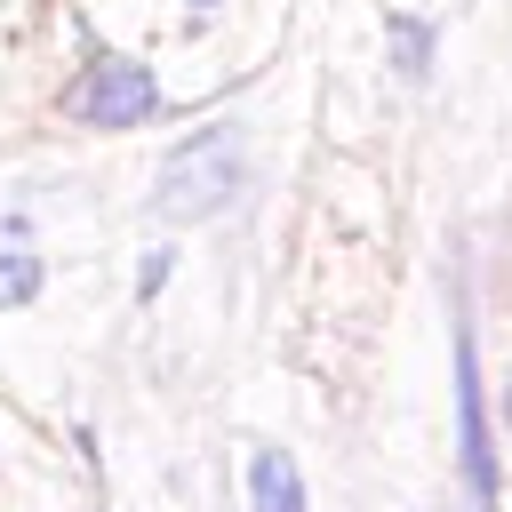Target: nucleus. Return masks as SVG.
I'll use <instances>...</instances> for the list:
<instances>
[{"label": "nucleus", "instance_id": "1", "mask_svg": "<svg viewBox=\"0 0 512 512\" xmlns=\"http://www.w3.org/2000/svg\"><path fill=\"white\" fill-rule=\"evenodd\" d=\"M248 176H256L248 128H240V120H208V128H192V136L160 160L152 208H160L168 224H216V216H232V208L248 200Z\"/></svg>", "mask_w": 512, "mask_h": 512}, {"label": "nucleus", "instance_id": "2", "mask_svg": "<svg viewBox=\"0 0 512 512\" xmlns=\"http://www.w3.org/2000/svg\"><path fill=\"white\" fill-rule=\"evenodd\" d=\"M160 72L144 64V56H128V48H104V56H88L80 64V80L64 88V120H80V128H96V136H128V128H152L160 120Z\"/></svg>", "mask_w": 512, "mask_h": 512}, {"label": "nucleus", "instance_id": "3", "mask_svg": "<svg viewBox=\"0 0 512 512\" xmlns=\"http://www.w3.org/2000/svg\"><path fill=\"white\" fill-rule=\"evenodd\" d=\"M456 472H464V504H472V512H496L504 464H496V432H488V392H480L472 320H456Z\"/></svg>", "mask_w": 512, "mask_h": 512}, {"label": "nucleus", "instance_id": "4", "mask_svg": "<svg viewBox=\"0 0 512 512\" xmlns=\"http://www.w3.org/2000/svg\"><path fill=\"white\" fill-rule=\"evenodd\" d=\"M240 488H248V512H304V472H296V456L272 448V440H248Z\"/></svg>", "mask_w": 512, "mask_h": 512}, {"label": "nucleus", "instance_id": "5", "mask_svg": "<svg viewBox=\"0 0 512 512\" xmlns=\"http://www.w3.org/2000/svg\"><path fill=\"white\" fill-rule=\"evenodd\" d=\"M432 48H440V32L424 24V16H384V56H392V72L416 88V80H432Z\"/></svg>", "mask_w": 512, "mask_h": 512}, {"label": "nucleus", "instance_id": "6", "mask_svg": "<svg viewBox=\"0 0 512 512\" xmlns=\"http://www.w3.org/2000/svg\"><path fill=\"white\" fill-rule=\"evenodd\" d=\"M40 280H48V264H40L24 240H8V248H0V312H24V304L40 296Z\"/></svg>", "mask_w": 512, "mask_h": 512}, {"label": "nucleus", "instance_id": "7", "mask_svg": "<svg viewBox=\"0 0 512 512\" xmlns=\"http://www.w3.org/2000/svg\"><path fill=\"white\" fill-rule=\"evenodd\" d=\"M168 264H176V248H152V256H144V280H136V288H144V296H160V280H168Z\"/></svg>", "mask_w": 512, "mask_h": 512}, {"label": "nucleus", "instance_id": "8", "mask_svg": "<svg viewBox=\"0 0 512 512\" xmlns=\"http://www.w3.org/2000/svg\"><path fill=\"white\" fill-rule=\"evenodd\" d=\"M184 8H216V0H184Z\"/></svg>", "mask_w": 512, "mask_h": 512}]
</instances>
